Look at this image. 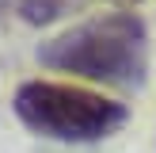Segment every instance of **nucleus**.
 <instances>
[{
  "label": "nucleus",
  "mask_w": 156,
  "mask_h": 153,
  "mask_svg": "<svg viewBox=\"0 0 156 153\" xmlns=\"http://www.w3.org/2000/svg\"><path fill=\"white\" fill-rule=\"evenodd\" d=\"M76 4H84V0H23L19 15L27 23H34V27H42V23H53V19H61V15H69Z\"/></svg>",
  "instance_id": "nucleus-3"
},
{
  "label": "nucleus",
  "mask_w": 156,
  "mask_h": 153,
  "mask_svg": "<svg viewBox=\"0 0 156 153\" xmlns=\"http://www.w3.org/2000/svg\"><path fill=\"white\" fill-rule=\"evenodd\" d=\"M15 115L53 142H99L126 122V107L80 84L27 80L15 92Z\"/></svg>",
  "instance_id": "nucleus-2"
},
{
  "label": "nucleus",
  "mask_w": 156,
  "mask_h": 153,
  "mask_svg": "<svg viewBox=\"0 0 156 153\" xmlns=\"http://www.w3.org/2000/svg\"><path fill=\"white\" fill-rule=\"evenodd\" d=\"M111 4H137V0H111Z\"/></svg>",
  "instance_id": "nucleus-4"
},
{
  "label": "nucleus",
  "mask_w": 156,
  "mask_h": 153,
  "mask_svg": "<svg viewBox=\"0 0 156 153\" xmlns=\"http://www.w3.org/2000/svg\"><path fill=\"white\" fill-rule=\"evenodd\" d=\"M38 61L84 80L141 88L149 69V35L133 12H111L42 42Z\"/></svg>",
  "instance_id": "nucleus-1"
},
{
  "label": "nucleus",
  "mask_w": 156,
  "mask_h": 153,
  "mask_svg": "<svg viewBox=\"0 0 156 153\" xmlns=\"http://www.w3.org/2000/svg\"><path fill=\"white\" fill-rule=\"evenodd\" d=\"M4 8H8V0H0V12H4Z\"/></svg>",
  "instance_id": "nucleus-5"
}]
</instances>
